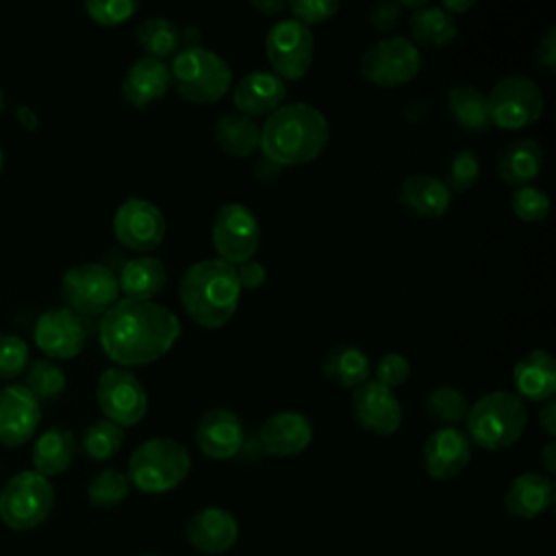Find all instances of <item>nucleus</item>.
I'll return each instance as SVG.
<instances>
[{
  "label": "nucleus",
  "instance_id": "f257e3e1",
  "mask_svg": "<svg viewBox=\"0 0 556 556\" xmlns=\"http://www.w3.org/2000/svg\"><path fill=\"white\" fill-rule=\"evenodd\" d=\"M180 337V319L163 304L119 298L98 324L102 352L115 367H139L163 358Z\"/></svg>",
  "mask_w": 556,
  "mask_h": 556
},
{
  "label": "nucleus",
  "instance_id": "f03ea898",
  "mask_svg": "<svg viewBox=\"0 0 556 556\" xmlns=\"http://www.w3.org/2000/svg\"><path fill=\"white\" fill-rule=\"evenodd\" d=\"M328 141L330 124L326 115L308 102H289L263 122L258 150L285 169L315 161Z\"/></svg>",
  "mask_w": 556,
  "mask_h": 556
},
{
  "label": "nucleus",
  "instance_id": "7ed1b4c3",
  "mask_svg": "<svg viewBox=\"0 0 556 556\" xmlns=\"http://www.w3.org/2000/svg\"><path fill=\"white\" fill-rule=\"evenodd\" d=\"M178 298L185 313L202 328L226 326L237 313L241 287L232 265L222 258L191 263L178 282Z\"/></svg>",
  "mask_w": 556,
  "mask_h": 556
},
{
  "label": "nucleus",
  "instance_id": "20e7f679",
  "mask_svg": "<svg viewBox=\"0 0 556 556\" xmlns=\"http://www.w3.org/2000/svg\"><path fill=\"white\" fill-rule=\"evenodd\" d=\"M528 424V406L513 391H491L469 404L467 437L482 450L500 452L515 445Z\"/></svg>",
  "mask_w": 556,
  "mask_h": 556
},
{
  "label": "nucleus",
  "instance_id": "39448f33",
  "mask_svg": "<svg viewBox=\"0 0 556 556\" xmlns=\"http://www.w3.org/2000/svg\"><path fill=\"white\" fill-rule=\"evenodd\" d=\"M189 471V450L172 437H154L132 450L126 476L130 486L141 493L159 495L182 484Z\"/></svg>",
  "mask_w": 556,
  "mask_h": 556
},
{
  "label": "nucleus",
  "instance_id": "423d86ee",
  "mask_svg": "<svg viewBox=\"0 0 556 556\" xmlns=\"http://www.w3.org/2000/svg\"><path fill=\"white\" fill-rule=\"evenodd\" d=\"M176 93L191 104H211L226 96L232 85V70L224 56L202 46L178 50L169 65Z\"/></svg>",
  "mask_w": 556,
  "mask_h": 556
},
{
  "label": "nucleus",
  "instance_id": "0eeeda50",
  "mask_svg": "<svg viewBox=\"0 0 556 556\" xmlns=\"http://www.w3.org/2000/svg\"><path fill=\"white\" fill-rule=\"evenodd\" d=\"M52 506V482L33 469L15 473L0 491V519L15 532H26L43 523Z\"/></svg>",
  "mask_w": 556,
  "mask_h": 556
},
{
  "label": "nucleus",
  "instance_id": "6e6552de",
  "mask_svg": "<svg viewBox=\"0 0 556 556\" xmlns=\"http://www.w3.org/2000/svg\"><path fill=\"white\" fill-rule=\"evenodd\" d=\"M358 70L369 85L393 89L410 83L419 74L421 52L408 37L389 35L365 48Z\"/></svg>",
  "mask_w": 556,
  "mask_h": 556
},
{
  "label": "nucleus",
  "instance_id": "1a4fd4ad",
  "mask_svg": "<svg viewBox=\"0 0 556 556\" xmlns=\"http://www.w3.org/2000/svg\"><path fill=\"white\" fill-rule=\"evenodd\" d=\"M543 109L545 98L541 87L521 74L500 78L486 96L489 122L504 130H521L534 124L543 115Z\"/></svg>",
  "mask_w": 556,
  "mask_h": 556
},
{
  "label": "nucleus",
  "instance_id": "9d476101",
  "mask_svg": "<svg viewBox=\"0 0 556 556\" xmlns=\"http://www.w3.org/2000/svg\"><path fill=\"white\" fill-rule=\"evenodd\" d=\"M65 306L80 315H104L119 300L117 274L104 263H80L61 278Z\"/></svg>",
  "mask_w": 556,
  "mask_h": 556
},
{
  "label": "nucleus",
  "instance_id": "9b49d317",
  "mask_svg": "<svg viewBox=\"0 0 556 556\" xmlns=\"http://www.w3.org/2000/svg\"><path fill=\"white\" fill-rule=\"evenodd\" d=\"M217 258L237 267L252 261L261 248V226L254 211L243 202H226L217 208L211 226Z\"/></svg>",
  "mask_w": 556,
  "mask_h": 556
},
{
  "label": "nucleus",
  "instance_id": "f8f14e48",
  "mask_svg": "<svg viewBox=\"0 0 556 556\" xmlns=\"http://www.w3.org/2000/svg\"><path fill=\"white\" fill-rule=\"evenodd\" d=\"M96 402L104 419L119 428L137 426L148 413V393L141 380L124 367H106L96 382Z\"/></svg>",
  "mask_w": 556,
  "mask_h": 556
},
{
  "label": "nucleus",
  "instance_id": "ddd939ff",
  "mask_svg": "<svg viewBox=\"0 0 556 556\" xmlns=\"http://www.w3.org/2000/svg\"><path fill=\"white\" fill-rule=\"evenodd\" d=\"M265 56L280 80H300L315 56L311 28L291 17L274 22L265 35Z\"/></svg>",
  "mask_w": 556,
  "mask_h": 556
},
{
  "label": "nucleus",
  "instance_id": "4468645a",
  "mask_svg": "<svg viewBox=\"0 0 556 556\" xmlns=\"http://www.w3.org/2000/svg\"><path fill=\"white\" fill-rule=\"evenodd\" d=\"M165 217L161 208L146 198L124 200L113 215L115 239L139 254L156 250L165 239Z\"/></svg>",
  "mask_w": 556,
  "mask_h": 556
},
{
  "label": "nucleus",
  "instance_id": "2eb2a0df",
  "mask_svg": "<svg viewBox=\"0 0 556 556\" xmlns=\"http://www.w3.org/2000/svg\"><path fill=\"white\" fill-rule=\"evenodd\" d=\"M33 339L46 356L67 361L83 352L87 332L80 317L67 306H52L39 313L33 328Z\"/></svg>",
  "mask_w": 556,
  "mask_h": 556
},
{
  "label": "nucleus",
  "instance_id": "dca6fc26",
  "mask_svg": "<svg viewBox=\"0 0 556 556\" xmlns=\"http://www.w3.org/2000/svg\"><path fill=\"white\" fill-rule=\"evenodd\" d=\"M350 408L356 424L376 437H391L402 426L400 400L393 389H387L376 380H367L352 391Z\"/></svg>",
  "mask_w": 556,
  "mask_h": 556
},
{
  "label": "nucleus",
  "instance_id": "f3484780",
  "mask_svg": "<svg viewBox=\"0 0 556 556\" xmlns=\"http://www.w3.org/2000/svg\"><path fill=\"white\" fill-rule=\"evenodd\" d=\"M41 402L20 382L0 389V445L20 447L37 432Z\"/></svg>",
  "mask_w": 556,
  "mask_h": 556
},
{
  "label": "nucleus",
  "instance_id": "a211bd4d",
  "mask_svg": "<svg viewBox=\"0 0 556 556\" xmlns=\"http://www.w3.org/2000/svg\"><path fill=\"white\" fill-rule=\"evenodd\" d=\"M193 439L206 458L228 460L243 447V424L235 410L215 406L200 415Z\"/></svg>",
  "mask_w": 556,
  "mask_h": 556
},
{
  "label": "nucleus",
  "instance_id": "6ab92c4d",
  "mask_svg": "<svg viewBox=\"0 0 556 556\" xmlns=\"http://www.w3.org/2000/svg\"><path fill=\"white\" fill-rule=\"evenodd\" d=\"M471 460V441L456 426H441L424 443V467L434 480H452Z\"/></svg>",
  "mask_w": 556,
  "mask_h": 556
},
{
  "label": "nucleus",
  "instance_id": "aec40b11",
  "mask_svg": "<svg viewBox=\"0 0 556 556\" xmlns=\"http://www.w3.org/2000/svg\"><path fill=\"white\" fill-rule=\"evenodd\" d=\"M185 539L200 554H226L239 539V523L230 510L206 506L189 517L185 526Z\"/></svg>",
  "mask_w": 556,
  "mask_h": 556
},
{
  "label": "nucleus",
  "instance_id": "412c9836",
  "mask_svg": "<svg viewBox=\"0 0 556 556\" xmlns=\"http://www.w3.org/2000/svg\"><path fill=\"white\" fill-rule=\"evenodd\" d=\"M258 439L269 456H295L311 445L313 424L300 410H278L263 421Z\"/></svg>",
  "mask_w": 556,
  "mask_h": 556
},
{
  "label": "nucleus",
  "instance_id": "4be33fe9",
  "mask_svg": "<svg viewBox=\"0 0 556 556\" xmlns=\"http://www.w3.org/2000/svg\"><path fill=\"white\" fill-rule=\"evenodd\" d=\"M285 96V80H280L274 72L254 70L235 85L232 104L237 113L254 119L261 115H271L278 106H282Z\"/></svg>",
  "mask_w": 556,
  "mask_h": 556
},
{
  "label": "nucleus",
  "instance_id": "5701e85b",
  "mask_svg": "<svg viewBox=\"0 0 556 556\" xmlns=\"http://www.w3.org/2000/svg\"><path fill=\"white\" fill-rule=\"evenodd\" d=\"M554 502V480L541 471H526L510 480L502 504L510 517L536 519Z\"/></svg>",
  "mask_w": 556,
  "mask_h": 556
},
{
  "label": "nucleus",
  "instance_id": "b1692460",
  "mask_svg": "<svg viewBox=\"0 0 556 556\" xmlns=\"http://www.w3.org/2000/svg\"><path fill=\"white\" fill-rule=\"evenodd\" d=\"M172 87L169 65L161 59L139 56L124 74L122 80V96L128 104L137 109H146L159 102Z\"/></svg>",
  "mask_w": 556,
  "mask_h": 556
},
{
  "label": "nucleus",
  "instance_id": "393cba45",
  "mask_svg": "<svg viewBox=\"0 0 556 556\" xmlns=\"http://www.w3.org/2000/svg\"><path fill=\"white\" fill-rule=\"evenodd\" d=\"M397 200L408 213L417 217L434 219L447 213L452 204V193L441 178L419 172V174H408L400 182Z\"/></svg>",
  "mask_w": 556,
  "mask_h": 556
},
{
  "label": "nucleus",
  "instance_id": "a878e982",
  "mask_svg": "<svg viewBox=\"0 0 556 556\" xmlns=\"http://www.w3.org/2000/svg\"><path fill=\"white\" fill-rule=\"evenodd\" d=\"M515 395L530 402H547L556 393V361L547 350H532L513 367Z\"/></svg>",
  "mask_w": 556,
  "mask_h": 556
},
{
  "label": "nucleus",
  "instance_id": "bb28decb",
  "mask_svg": "<svg viewBox=\"0 0 556 556\" xmlns=\"http://www.w3.org/2000/svg\"><path fill=\"white\" fill-rule=\"evenodd\" d=\"M497 178L515 189L528 187L543 169V148L526 137L506 143L497 154Z\"/></svg>",
  "mask_w": 556,
  "mask_h": 556
},
{
  "label": "nucleus",
  "instance_id": "cd10ccee",
  "mask_svg": "<svg viewBox=\"0 0 556 556\" xmlns=\"http://www.w3.org/2000/svg\"><path fill=\"white\" fill-rule=\"evenodd\" d=\"M117 285L119 293H124L128 300L152 302V298L159 295L167 285V269L163 261L154 256H135L122 265Z\"/></svg>",
  "mask_w": 556,
  "mask_h": 556
},
{
  "label": "nucleus",
  "instance_id": "c85d7f7f",
  "mask_svg": "<svg viewBox=\"0 0 556 556\" xmlns=\"http://www.w3.org/2000/svg\"><path fill=\"white\" fill-rule=\"evenodd\" d=\"M78 443L72 430L61 428V426H52L46 432H41L33 445V471L41 473L43 478H52L59 476L63 471L70 469V465L74 463Z\"/></svg>",
  "mask_w": 556,
  "mask_h": 556
},
{
  "label": "nucleus",
  "instance_id": "c756f323",
  "mask_svg": "<svg viewBox=\"0 0 556 556\" xmlns=\"http://www.w3.org/2000/svg\"><path fill=\"white\" fill-rule=\"evenodd\" d=\"M213 139L228 156L245 159L258 150L261 126L256 119L237 111L224 113L213 126Z\"/></svg>",
  "mask_w": 556,
  "mask_h": 556
},
{
  "label": "nucleus",
  "instance_id": "7c9ffc66",
  "mask_svg": "<svg viewBox=\"0 0 556 556\" xmlns=\"http://www.w3.org/2000/svg\"><path fill=\"white\" fill-rule=\"evenodd\" d=\"M321 374L339 384L341 389H356L363 382L369 380L371 374V365L367 354L356 348V345H348V343H339L334 348H330L321 361Z\"/></svg>",
  "mask_w": 556,
  "mask_h": 556
},
{
  "label": "nucleus",
  "instance_id": "2f4dec72",
  "mask_svg": "<svg viewBox=\"0 0 556 556\" xmlns=\"http://www.w3.org/2000/svg\"><path fill=\"white\" fill-rule=\"evenodd\" d=\"M408 28L413 37L410 41L424 48H445L458 35L456 20L439 4H426L413 11L408 17Z\"/></svg>",
  "mask_w": 556,
  "mask_h": 556
},
{
  "label": "nucleus",
  "instance_id": "473e14b6",
  "mask_svg": "<svg viewBox=\"0 0 556 556\" xmlns=\"http://www.w3.org/2000/svg\"><path fill=\"white\" fill-rule=\"evenodd\" d=\"M445 109L450 117L467 132H484L491 128L486 111V93L476 85H454L445 93Z\"/></svg>",
  "mask_w": 556,
  "mask_h": 556
},
{
  "label": "nucleus",
  "instance_id": "72a5a7b5",
  "mask_svg": "<svg viewBox=\"0 0 556 556\" xmlns=\"http://www.w3.org/2000/svg\"><path fill=\"white\" fill-rule=\"evenodd\" d=\"M135 41L143 56L163 61L180 50V28L165 15H150L135 26Z\"/></svg>",
  "mask_w": 556,
  "mask_h": 556
},
{
  "label": "nucleus",
  "instance_id": "f704fd0d",
  "mask_svg": "<svg viewBox=\"0 0 556 556\" xmlns=\"http://www.w3.org/2000/svg\"><path fill=\"white\" fill-rule=\"evenodd\" d=\"M424 408H426L428 417H432L434 421H439L443 426H456L458 421H465V417L469 413V400L460 389L441 384V387H434L426 395Z\"/></svg>",
  "mask_w": 556,
  "mask_h": 556
},
{
  "label": "nucleus",
  "instance_id": "c9c22d12",
  "mask_svg": "<svg viewBox=\"0 0 556 556\" xmlns=\"http://www.w3.org/2000/svg\"><path fill=\"white\" fill-rule=\"evenodd\" d=\"M124 445V428L109 419H98L83 430L80 447L91 460H109Z\"/></svg>",
  "mask_w": 556,
  "mask_h": 556
},
{
  "label": "nucleus",
  "instance_id": "e433bc0d",
  "mask_svg": "<svg viewBox=\"0 0 556 556\" xmlns=\"http://www.w3.org/2000/svg\"><path fill=\"white\" fill-rule=\"evenodd\" d=\"M65 371L50 358L33 361L24 371V387L41 402L56 400L65 391Z\"/></svg>",
  "mask_w": 556,
  "mask_h": 556
},
{
  "label": "nucleus",
  "instance_id": "4c0bfd02",
  "mask_svg": "<svg viewBox=\"0 0 556 556\" xmlns=\"http://www.w3.org/2000/svg\"><path fill=\"white\" fill-rule=\"evenodd\" d=\"M130 493L128 476L119 469H102L87 484V500L98 508H113Z\"/></svg>",
  "mask_w": 556,
  "mask_h": 556
},
{
  "label": "nucleus",
  "instance_id": "58836bf2",
  "mask_svg": "<svg viewBox=\"0 0 556 556\" xmlns=\"http://www.w3.org/2000/svg\"><path fill=\"white\" fill-rule=\"evenodd\" d=\"M480 176V161L473 150L460 148L454 150L443 167V185L450 189V193H465L469 191Z\"/></svg>",
  "mask_w": 556,
  "mask_h": 556
},
{
  "label": "nucleus",
  "instance_id": "ea45409f",
  "mask_svg": "<svg viewBox=\"0 0 556 556\" xmlns=\"http://www.w3.org/2000/svg\"><path fill=\"white\" fill-rule=\"evenodd\" d=\"M510 208L517 219L536 224L549 215V198L539 187H532V185L519 187L510 195Z\"/></svg>",
  "mask_w": 556,
  "mask_h": 556
},
{
  "label": "nucleus",
  "instance_id": "a19ab883",
  "mask_svg": "<svg viewBox=\"0 0 556 556\" xmlns=\"http://www.w3.org/2000/svg\"><path fill=\"white\" fill-rule=\"evenodd\" d=\"M28 343L13 332H0V378L9 380L26 371Z\"/></svg>",
  "mask_w": 556,
  "mask_h": 556
},
{
  "label": "nucleus",
  "instance_id": "79ce46f5",
  "mask_svg": "<svg viewBox=\"0 0 556 556\" xmlns=\"http://www.w3.org/2000/svg\"><path fill=\"white\" fill-rule=\"evenodd\" d=\"M139 4L135 0H87V15L100 26H117L137 13Z\"/></svg>",
  "mask_w": 556,
  "mask_h": 556
},
{
  "label": "nucleus",
  "instance_id": "37998d69",
  "mask_svg": "<svg viewBox=\"0 0 556 556\" xmlns=\"http://www.w3.org/2000/svg\"><path fill=\"white\" fill-rule=\"evenodd\" d=\"M341 4L339 0H291L287 2V11L291 13V20L308 26L324 24L332 20L339 13Z\"/></svg>",
  "mask_w": 556,
  "mask_h": 556
},
{
  "label": "nucleus",
  "instance_id": "c03bdc74",
  "mask_svg": "<svg viewBox=\"0 0 556 556\" xmlns=\"http://www.w3.org/2000/svg\"><path fill=\"white\" fill-rule=\"evenodd\" d=\"M374 371H376V382H380L387 389H395L408 380L410 363L406 356L397 352H389L378 358Z\"/></svg>",
  "mask_w": 556,
  "mask_h": 556
},
{
  "label": "nucleus",
  "instance_id": "a18cd8bd",
  "mask_svg": "<svg viewBox=\"0 0 556 556\" xmlns=\"http://www.w3.org/2000/svg\"><path fill=\"white\" fill-rule=\"evenodd\" d=\"M367 20H369V24H371L376 30H380V33H391V30L400 24V20H402V9H400V4L393 2V0H378V2H374V4L369 7Z\"/></svg>",
  "mask_w": 556,
  "mask_h": 556
},
{
  "label": "nucleus",
  "instance_id": "49530a36",
  "mask_svg": "<svg viewBox=\"0 0 556 556\" xmlns=\"http://www.w3.org/2000/svg\"><path fill=\"white\" fill-rule=\"evenodd\" d=\"M536 65L547 72L554 74L556 72V26H549L543 37L536 43Z\"/></svg>",
  "mask_w": 556,
  "mask_h": 556
},
{
  "label": "nucleus",
  "instance_id": "de8ad7c7",
  "mask_svg": "<svg viewBox=\"0 0 556 556\" xmlns=\"http://www.w3.org/2000/svg\"><path fill=\"white\" fill-rule=\"evenodd\" d=\"M235 271H237L239 287H241V289H250V291H252V289H258V287L265 282V278H267L265 265H263L261 261H256V258L237 265Z\"/></svg>",
  "mask_w": 556,
  "mask_h": 556
},
{
  "label": "nucleus",
  "instance_id": "09e8293b",
  "mask_svg": "<svg viewBox=\"0 0 556 556\" xmlns=\"http://www.w3.org/2000/svg\"><path fill=\"white\" fill-rule=\"evenodd\" d=\"M252 174H254V178H256L258 182H265V185H267V182H274V180L280 178L282 167L261 154V156L254 161V165H252Z\"/></svg>",
  "mask_w": 556,
  "mask_h": 556
},
{
  "label": "nucleus",
  "instance_id": "8fccbe9b",
  "mask_svg": "<svg viewBox=\"0 0 556 556\" xmlns=\"http://www.w3.org/2000/svg\"><path fill=\"white\" fill-rule=\"evenodd\" d=\"M539 428L554 439L556 437V404L554 400H547L541 408H539Z\"/></svg>",
  "mask_w": 556,
  "mask_h": 556
},
{
  "label": "nucleus",
  "instance_id": "3c124183",
  "mask_svg": "<svg viewBox=\"0 0 556 556\" xmlns=\"http://www.w3.org/2000/svg\"><path fill=\"white\" fill-rule=\"evenodd\" d=\"M428 111H430V106L426 100H410L404 104L402 115L408 124H421L428 117Z\"/></svg>",
  "mask_w": 556,
  "mask_h": 556
},
{
  "label": "nucleus",
  "instance_id": "603ef678",
  "mask_svg": "<svg viewBox=\"0 0 556 556\" xmlns=\"http://www.w3.org/2000/svg\"><path fill=\"white\" fill-rule=\"evenodd\" d=\"M541 465L545 469V476H554L556 473V443L554 439H549L543 450H541Z\"/></svg>",
  "mask_w": 556,
  "mask_h": 556
},
{
  "label": "nucleus",
  "instance_id": "864d4df0",
  "mask_svg": "<svg viewBox=\"0 0 556 556\" xmlns=\"http://www.w3.org/2000/svg\"><path fill=\"white\" fill-rule=\"evenodd\" d=\"M250 4H252V9H256L263 15H278V13L287 11L285 0H252Z\"/></svg>",
  "mask_w": 556,
  "mask_h": 556
},
{
  "label": "nucleus",
  "instance_id": "5fc2aeb1",
  "mask_svg": "<svg viewBox=\"0 0 556 556\" xmlns=\"http://www.w3.org/2000/svg\"><path fill=\"white\" fill-rule=\"evenodd\" d=\"M473 4H476L473 0H443L439 7H441L445 13H450V15L454 17V15H458V13L469 11Z\"/></svg>",
  "mask_w": 556,
  "mask_h": 556
},
{
  "label": "nucleus",
  "instance_id": "6e6d98bb",
  "mask_svg": "<svg viewBox=\"0 0 556 556\" xmlns=\"http://www.w3.org/2000/svg\"><path fill=\"white\" fill-rule=\"evenodd\" d=\"M17 115H20V119H22L24 126H28V128H35V126H37V115H35L28 106H20V109H17Z\"/></svg>",
  "mask_w": 556,
  "mask_h": 556
},
{
  "label": "nucleus",
  "instance_id": "4d7b16f0",
  "mask_svg": "<svg viewBox=\"0 0 556 556\" xmlns=\"http://www.w3.org/2000/svg\"><path fill=\"white\" fill-rule=\"evenodd\" d=\"M2 106H4V91H2V87H0V111H2Z\"/></svg>",
  "mask_w": 556,
  "mask_h": 556
},
{
  "label": "nucleus",
  "instance_id": "13d9d810",
  "mask_svg": "<svg viewBox=\"0 0 556 556\" xmlns=\"http://www.w3.org/2000/svg\"><path fill=\"white\" fill-rule=\"evenodd\" d=\"M139 556H161V554H139Z\"/></svg>",
  "mask_w": 556,
  "mask_h": 556
},
{
  "label": "nucleus",
  "instance_id": "bf43d9fd",
  "mask_svg": "<svg viewBox=\"0 0 556 556\" xmlns=\"http://www.w3.org/2000/svg\"><path fill=\"white\" fill-rule=\"evenodd\" d=\"M0 169H2V148H0Z\"/></svg>",
  "mask_w": 556,
  "mask_h": 556
}]
</instances>
